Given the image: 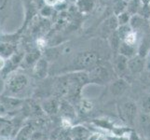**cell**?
<instances>
[{"label": "cell", "instance_id": "obj_31", "mask_svg": "<svg viewBox=\"0 0 150 140\" xmlns=\"http://www.w3.org/2000/svg\"><path fill=\"white\" fill-rule=\"evenodd\" d=\"M141 3L143 5H150V0H141Z\"/></svg>", "mask_w": 150, "mask_h": 140}, {"label": "cell", "instance_id": "obj_19", "mask_svg": "<svg viewBox=\"0 0 150 140\" xmlns=\"http://www.w3.org/2000/svg\"><path fill=\"white\" fill-rule=\"evenodd\" d=\"M143 6L141 0H129L127 4V10L132 15L138 14Z\"/></svg>", "mask_w": 150, "mask_h": 140}, {"label": "cell", "instance_id": "obj_28", "mask_svg": "<svg viewBox=\"0 0 150 140\" xmlns=\"http://www.w3.org/2000/svg\"><path fill=\"white\" fill-rule=\"evenodd\" d=\"M107 140H129L128 136H106Z\"/></svg>", "mask_w": 150, "mask_h": 140}, {"label": "cell", "instance_id": "obj_3", "mask_svg": "<svg viewBox=\"0 0 150 140\" xmlns=\"http://www.w3.org/2000/svg\"><path fill=\"white\" fill-rule=\"evenodd\" d=\"M90 83H95L99 85H105L106 83H110L116 77V73L113 69L112 65L101 63L89 72Z\"/></svg>", "mask_w": 150, "mask_h": 140}, {"label": "cell", "instance_id": "obj_34", "mask_svg": "<svg viewBox=\"0 0 150 140\" xmlns=\"http://www.w3.org/2000/svg\"><path fill=\"white\" fill-rule=\"evenodd\" d=\"M144 140H150V139H146V138H144Z\"/></svg>", "mask_w": 150, "mask_h": 140}, {"label": "cell", "instance_id": "obj_14", "mask_svg": "<svg viewBox=\"0 0 150 140\" xmlns=\"http://www.w3.org/2000/svg\"><path fill=\"white\" fill-rule=\"evenodd\" d=\"M118 26H120V24H118L117 16H112L103 22L102 25V32L105 33V35L109 37V35L112 34L114 31H116Z\"/></svg>", "mask_w": 150, "mask_h": 140}, {"label": "cell", "instance_id": "obj_6", "mask_svg": "<svg viewBox=\"0 0 150 140\" xmlns=\"http://www.w3.org/2000/svg\"><path fill=\"white\" fill-rule=\"evenodd\" d=\"M146 68V57L136 54L135 56L128 59V69L131 76L141 75Z\"/></svg>", "mask_w": 150, "mask_h": 140}, {"label": "cell", "instance_id": "obj_22", "mask_svg": "<svg viewBox=\"0 0 150 140\" xmlns=\"http://www.w3.org/2000/svg\"><path fill=\"white\" fill-rule=\"evenodd\" d=\"M137 40H138V35H137V32L135 30H132L130 31L127 36L123 39V42H125L127 44H130V45H132V46H136L137 44Z\"/></svg>", "mask_w": 150, "mask_h": 140}, {"label": "cell", "instance_id": "obj_15", "mask_svg": "<svg viewBox=\"0 0 150 140\" xmlns=\"http://www.w3.org/2000/svg\"><path fill=\"white\" fill-rule=\"evenodd\" d=\"M117 53H120L123 56L127 57L128 59H130V58H132V57L138 54V48H136L135 46L127 44V43L122 41L120 46V49H118Z\"/></svg>", "mask_w": 150, "mask_h": 140}, {"label": "cell", "instance_id": "obj_20", "mask_svg": "<svg viewBox=\"0 0 150 140\" xmlns=\"http://www.w3.org/2000/svg\"><path fill=\"white\" fill-rule=\"evenodd\" d=\"M127 4L126 0H113V10L116 16L127 10Z\"/></svg>", "mask_w": 150, "mask_h": 140}, {"label": "cell", "instance_id": "obj_8", "mask_svg": "<svg viewBox=\"0 0 150 140\" xmlns=\"http://www.w3.org/2000/svg\"><path fill=\"white\" fill-rule=\"evenodd\" d=\"M33 77L35 80H43L48 77L50 73V66H49V61L46 58H41L35 63V65L31 69Z\"/></svg>", "mask_w": 150, "mask_h": 140}, {"label": "cell", "instance_id": "obj_7", "mask_svg": "<svg viewBox=\"0 0 150 140\" xmlns=\"http://www.w3.org/2000/svg\"><path fill=\"white\" fill-rule=\"evenodd\" d=\"M112 66L117 77H122V79L127 80L126 75H131L128 69V58L120 53H117L114 57Z\"/></svg>", "mask_w": 150, "mask_h": 140}, {"label": "cell", "instance_id": "obj_12", "mask_svg": "<svg viewBox=\"0 0 150 140\" xmlns=\"http://www.w3.org/2000/svg\"><path fill=\"white\" fill-rule=\"evenodd\" d=\"M41 58V53L38 49L32 50L26 54H24L23 59L22 61L20 67L23 70L32 69L33 66L35 65V63Z\"/></svg>", "mask_w": 150, "mask_h": 140}, {"label": "cell", "instance_id": "obj_4", "mask_svg": "<svg viewBox=\"0 0 150 140\" xmlns=\"http://www.w3.org/2000/svg\"><path fill=\"white\" fill-rule=\"evenodd\" d=\"M117 112L120 120L126 124L128 127L133 128L135 126L136 118L139 113V107L136 102L131 99L121 100L117 103Z\"/></svg>", "mask_w": 150, "mask_h": 140}, {"label": "cell", "instance_id": "obj_23", "mask_svg": "<svg viewBox=\"0 0 150 140\" xmlns=\"http://www.w3.org/2000/svg\"><path fill=\"white\" fill-rule=\"evenodd\" d=\"M32 129H31V126H24L20 130V132L17 134V140H27L31 134H32Z\"/></svg>", "mask_w": 150, "mask_h": 140}, {"label": "cell", "instance_id": "obj_13", "mask_svg": "<svg viewBox=\"0 0 150 140\" xmlns=\"http://www.w3.org/2000/svg\"><path fill=\"white\" fill-rule=\"evenodd\" d=\"M91 134V131L88 128L81 125H77L71 129L70 136L72 140H88Z\"/></svg>", "mask_w": 150, "mask_h": 140}, {"label": "cell", "instance_id": "obj_32", "mask_svg": "<svg viewBox=\"0 0 150 140\" xmlns=\"http://www.w3.org/2000/svg\"><path fill=\"white\" fill-rule=\"evenodd\" d=\"M0 140H11V139H9L8 137H3L2 139H0Z\"/></svg>", "mask_w": 150, "mask_h": 140}, {"label": "cell", "instance_id": "obj_5", "mask_svg": "<svg viewBox=\"0 0 150 140\" xmlns=\"http://www.w3.org/2000/svg\"><path fill=\"white\" fill-rule=\"evenodd\" d=\"M134 128L142 137L150 139V114L139 111Z\"/></svg>", "mask_w": 150, "mask_h": 140}, {"label": "cell", "instance_id": "obj_17", "mask_svg": "<svg viewBox=\"0 0 150 140\" xmlns=\"http://www.w3.org/2000/svg\"><path fill=\"white\" fill-rule=\"evenodd\" d=\"M139 107V110L150 114V93L147 92L146 93L140 98V100L137 103Z\"/></svg>", "mask_w": 150, "mask_h": 140}, {"label": "cell", "instance_id": "obj_2", "mask_svg": "<svg viewBox=\"0 0 150 140\" xmlns=\"http://www.w3.org/2000/svg\"><path fill=\"white\" fill-rule=\"evenodd\" d=\"M101 58L95 51L86 50L76 54L71 60L69 68L66 73L75 71H88L89 72L93 67L101 64Z\"/></svg>", "mask_w": 150, "mask_h": 140}, {"label": "cell", "instance_id": "obj_9", "mask_svg": "<svg viewBox=\"0 0 150 140\" xmlns=\"http://www.w3.org/2000/svg\"><path fill=\"white\" fill-rule=\"evenodd\" d=\"M60 102H61L60 98L56 96H50L48 98H45V99H42L40 106L43 112H45L50 116H53L59 113Z\"/></svg>", "mask_w": 150, "mask_h": 140}, {"label": "cell", "instance_id": "obj_27", "mask_svg": "<svg viewBox=\"0 0 150 140\" xmlns=\"http://www.w3.org/2000/svg\"><path fill=\"white\" fill-rule=\"evenodd\" d=\"M52 12V9H51V7H48V6H45L43 9H41V15L43 16H50Z\"/></svg>", "mask_w": 150, "mask_h": 140}, {"label": "cell", "instance_id": "obj_30", "mask_svg": "<svg viewBox=\"0 0 150 140\" xmlns=\"http://www.w3.org/2000/svg\"><path fill=\"white\" fill-rule=\"evenodd\" d=\"M7 2H8V0H0V9L4 8V6L7 4Z\"/></svg>", "mask_w": 150, "mask_h": 140}, {"label": "cell", "instance_id": "obj_33", "mask_svg": "<svg viewBox=\"0 0 150 140\" xmlns=\"http://www.w3.org/2000/svg\"><path fill=\"white\" fill-rule=\"evenodd\" d=\"M147 92H148L150 93V88H149V89H147Z\"/></svg>", "mask_w": 150, "mask_h": 140}, {"label": "cell", "instance_id": "obj_1", "mask_svg": "<svg viewBox=\"0 0 150 140\" xmlns=\"http://www.w3.org/2000/svg\"><path fill=\"white\" fill-rule=\"evenodd\" d=\"M30 86V77L24 72L19 69L9 73L5 77L3 95L23 98L24 93Z\"/></svg>", "mask_w": 150, "mask_h": 140}, {"label": "cell", "instance_id": "obj_25", "mask_svg": "<svg viewBox=\"0 0 150 140\" xmlns=\"http://www.w3.org/2000/svg\"><path fill=\"white\" fill-rule=\"evenodd\" d=\"M77 6L82 11H88L93 7V1L92 0H79Z\"/></svg>", "mask_w": 150, "mask_h": 140}, {"label": "cell", "instance_id": "obj_21", "mask_svg": "<svg viewBox=\"0 0 150 140\" xmlns=\"http://www.w3.org/2000/svg\"><path fill=\"white\" fill-rule=\"evenodd\" d=\"M132 16V15L129 12L128 10H125V11H123L122 13L118 14L117 16V22H118V24H120V25L130 24Z\"/></svg>", "mask_w": 150, "mask_h": 140}, {"label": "cell", "instance_id": "obj_29", "mask_svg": "<svg viewBox=\"0 0 150 140\" xmlns=\"http://www.w3.org/2000/svg\"><path fill=\"white\" fill-rule=\"evenodd\" d=\"M6 64H7V59L0 55V72H2L4 70Z\"/></svg>", "mask_w": 150, "mask_h": 140}, {"label": "cell", "instance_id": "obj_11", "mask_svg": "<svg viewBox=\"0 0 150 140\" xmlns=\"http://www.w3.org/2000/svg\"><path fill=\"white\" fill-rule=\"evenodd\" d=\"M59 113L62 119H65V120H68L70 122H74V120H76V113L75 106L64 98L61 99Z\"/></svg>", "mask_w": 150, "mask_h": 140}, {"label": "cell", "instance_id": "obj_26", "mask_svg": "<svg viewBox=\"0 0 150 140\" xmlns=\"http://www.w3.org/2000/svg\"><path fill=\"white\" fill-rule=\"evenodd\" d=\"M128 138H129V140H144V138L142 137L135 130H132L130 133H129Z\"/></svg>", "mask_w": 150, "mask_h": 140}, {"label": "cell", "instance_id": "obj_18", "mask_svg": "<svg viewBox=\"0 0 150 140\" xmlns=\"http://www.w3.org/2000/svg\"><path fill=\"white\" fill-rule=\"evenodd\" d=\"M109 38V44L111 46L112 50H114V53H118V49H120V46L122 42V40L120 37V35H118L117 31H114V32L112 34L109 35V37H108Z\"/></svg>", "mask_w": 150, "mask_h": 140}, {"label": "cell", "instance_id": "obj_10", "mask_svg": "<svg viewBox=\"0 0 150 140\" xmlns=\"http://www.w3.org/2000/svg\"><path fill=\"white\" fill-rule=\"evenodd\" d=\"M130 84L129 81L122 77H117L109 84V92L114 97H121L125 93Z\"/></svg>", "mask_w": 150, "mask_h": 140}, {"label": "cell", "instance_id": "obj_16", "mask_svg": "<svg viewBox=\"0 0 150 140\" xmlns=\"http://www.w3.org/2000/svg\"><path fill=\"white\" fill-rule=\"evenodd\" d=\"M16 53V46L8 42V41H2L0 42V55L4 58L8 59Z\"/></svg>", "mask_w": 150, "mask_h": 140}, {"label": "cell", "instance_id": "obj_24", "mask_svg": "<svg viewBox=\"0 0 150 140\" xmlns=\"http://www.w3.org/2000/svg\"><path fill=\"white\" fill-rule=\"evenodd\" d=\"M139 80L141 83L146 86L147 89L150 88V70L146 69L141 75H139Z\"/></svg>", "mask_w": 150, "mask_h": 140}]
</instances>
